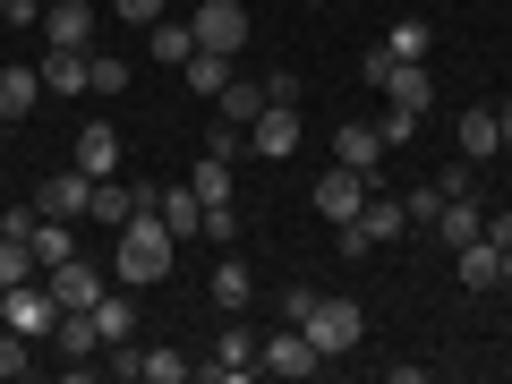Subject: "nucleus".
I'll use <instances>...</instances> for the list:
<instances>
[{
	"label": "nucleus",
	"instance_id": "7ed1b4c3",
	"mask_svg": "<svg viewBox=\"0 0 512 384\" xmlns=\"http://www.w3.org/2000/svg\"><path fill=\"white\" fill-rule=\"evenodd\" d=\"M0 325H9V333H26V342H52V325H60L52 282H18V291H0Z\"/></svg>",
	"mask_w": 512,
	"mask_h": 384
},
{
	"label": "nucleus",
	"instance_id": "f257e3e1",
	"mask_svg": "<svg viewBox=\"0 0 512 384\" xmlns=\"http://www.w3.org/2000/svg\"><path fill=\"white\" fill-rule=\"evenodd\" d=\"M111 239H120V256H111V265H120V282H128V291L163 282V274H171V248H180V231H171L163 214H128Z\"/></svg>",
	"mask_w": 512,
	"mask_h": 384
},
{
	"label": "nucleus",
	"instance_id": "a18cd8bd",
	"mask_svg": "<svg viewBox=\"0 0 512 384\" xmlns=\"http://www.w3.org/2000/svg\"><path fill=\"white\" fill-rule=\"evenodd\" d=\"M0 26H9V9H0Z\"/></svg>",
	"mask_w": 512,
	"mask_h": 384
},
{
	"label": "nucleus",
	"instance_id": "bb28decb",
	"mask_svg": "<svg viewBox=\"0 0 512 384\" xmlns=\"http://www.w3.org/2000/svg\"><path fill=\"white\" fill-rule=\"evenodd\" d=\"M188 188H197L205 205H231V163H222V154H205V163L188 171Z\"/></svg>",
	"mask_w": 512,
	"mask_h": 384
},
{
	"label": "nucleus",
	"instance_id": "423d86ee",
	"mask_svg": "<svg viewBox=\"0 0 512 384\" xmlns=\"http://www.w3.org/2000/svg\"><path fill=\"white\" fill-rule=\"evenodd\" d=\"M188 26H197V52H239V43H248V9H239V0H205Z\"/></svg>",
	"mask_w": 512,
	"mask_h": 384
},
{
	"label": "nucleus",
	"instance_id": "6ab92c4d",
	"mask_svg": "<svg viewBox=\"0 0 512 384\" xmlns=\"http://www.w3.org/2000/svg\"><path fill=\"white\" fill-rule=\"evenodd\" d=\"M43 94V69H0V120H26Z\"/></svg>",
	"mask_w": 512,
	"mask_h": 384
},
{
	"label": "nucleus",
	"instance_id": "f8f14e48",
	"mask_svg": "<svg viewBox=\"0 0 512 384\" xmlns=\"http://www.w3.org/2000/svg\"><path fill=\"white\" fill-rule=\"evenodd\" d=\"M436 231H444V248H470V239L487 231V205H478L470 188H453V197H444V214H436Z\"/></svg>",
	"mask_w": 512,
	"mask_h": 384
},
{
	"label": "nucleus",
	"instance_id": "2eb2a0df",
	"mask_svg": "<svg viewBox=\"0 0 512 384\" xmlns=\"http://www.w3.org/2000/svg\"><path fill=\"white\" fill-rule=\"evenodd\" d=\"M146 52L163 60V69H188V52H197V26H188V18H154V26H146Z\"/></svg>",
	"mask_w": 512,
	"mask_h": 384
},
{
	"label": "nucleus",
	"instance_id": "412c9836",
	"mask_svg": "<svg viewBox=\"0 0 512 384\" xmlns=\"http://www.w3.org/2000/svg\"><path fill=\"white\" fill-rule=\"evenodd\" d=\"M248 299H256L248 265H239V256H222V265H214V308H222V316H239V308H248Z\"/></svg>",
	"mask_w": 512,
	"mask_h": 384
},
{
	"label": "nucleus",
	"instance_id": "dca6fc26",
	"mask_svg": "<svg viewBox=\"0 0 512 384\" xmlns=\"http://www.w3.org/2000/svg\"><path fill=\"white\" fill-rule=\"evenodd\" d=\"M94 333H103V350H120L128 333H137V299H128V291H103V299H94Z\"/></svg>",
	"mask_w": 512,
	"mask_h": 384
},
{
	"label": "nucleus",
	"instance_id": "f704fd0d",
	"mask_svg": "<svg viewBox=\"0 0 512 384\" xmlns=\"http://www.w3.org/2000/svg\"><path fill=\"white\" fill-rule=\"evenodd\" d=\"M86 69H94V94H120L128 86V60H111V52H86Z\"/></svg>",
	"mask_w": 512,
	"mask_h": 384
},
{
	"label": "nucleus",
	"instance_id": "f3484780",
	"mask_svg": "<svg viewBox=\"0 0 512 384\" xmlns=\"http://www.w3.org/2000/svg\"><path fill=\"white\" fill-rule=\"evenodd\" d=\"M52 342H60V359H94V350H103V333H94V308H60Z\"/></svg>",
	"mask_w": 512,
	"mask_h": 384
},
{
	"label": "nucleus",
	"instance_id": "c03bdc74",
	"mask_svg": "<svg viewBox=\"0 0 512 384\" xmlns=\"http://www.w3.org/2000/svg\"><path fill=\"white\" fill-rule=\"evenodd\" d=\"M504 291H512V248H504Z\"/></svg>",
	"mask_w": 512,
	"mask_h": 384
},
{
	"label": "nucleus",
	"instance_id": "ddd939ff",
	"mask_svg": "<svg viewBox=\"0 0 512 384\" xmlns=\"http://www.w3.org/2000/svg\"><path fill=\"white\" fill-rule=\"evenodd\" d=\"M43 282H52V299H60V308H94V299H103V274H94L86 256H69V265H52Z\"/></svg>",
	"mask_w": 512,
	"mask_h": 384
},
{
	"label": "nucleus",
	"instance_id": "9b49d317",
	"mask_svg": "<svg viewBox=\"0 0 512 384\" xmlns=\"http://www.w3.org/2000/svg\"><path fill=\"white\" fill-rule=\"evenodd\" d=\"M69 163L86 171V180H111V171H120V128H77V146H69Z\"/></svg>",
	"mask_w": 512,
	"mask_h": 384
},
{
	"label": "nucleus",
	"instance_id": "4be33fe9",
	"mask_svg": "<svg viewBox=\"0 0 512 384\" xmlns=\"http://www.w3.org/2000/svg\"><path fill=\"white\" fill-rule=\"evenodd\" d=\"M43 86H52V94H94L86 52H52V60H43Z\"/></svg>",
	"mask_w": 512,
	"mask_h": 384
},
{
	"label": "nucleus",
	"instance_id": "37998d69",
	"mask_svg": "<svg viewBox=\"0 0 512 384\" xmlns=\"http://www.w3.org/2000/svg\"><path fill=\"white\" fill-rule=\"evenodd\" d=\"M495 120H504V154H512V94H504V103H495Z\"/></svg>",
	"mask_w": 512,
	"mask_h": 384
},
{
	"label": "nucleus",
	"instance_id": "a878e982",
	"mask_svg": "<svg viewBox=\"0 0 512 384\" xmlns=\"http://www.w3.org/2000/svg\"><path fill=\"white\" fill-rule=\"evenodd\" d=\"M163 222H171V231L188 239V231H197V222H205V197H197V188H188V180H180V188H163Z\"/></svg>",
	"mask_w": 512,
	"mask_h": 384
},
{
	"label": "nucleus",
	"instance_id": "c85d7f7f",
	"mask_svg": "<svg viewBox=\"0 0 512 384\" xmlns=\"http://www.w3.org/2000/svg\"><path fill=\"white\" fill-rule=\"evenodd\" d=\"M43 265H35V248L26 239H0V291H18V282H35Z\"/></svg>",
	"mask_w": 512,
	"mask_h": 384
},
{
	"label": "nucleus",
	"instance_id": "a19ab883",
	"mask_svg": "<svg viewBox=\"0 0 512 384\" xmlns=\"http://www.w3.org/2000/svg\"><path fill=\"white\" fill-rule=\"evenodd\" d=\"M299 94H308V86H299L291 69H274V77H265V103H299Z\"/></svg>",
	"mask_w": 512,
	"mask_h": 384
},
{
	"label": "nucleus",
	"instance_id": "39448f33",
	"mask_svg": "<svg viewBox=\"0 0 512 384\" xmlns=\"http://www.w3.org/2000/svg\"><path fill=\"white\" fill-rule=\"evenodd\" d=\"M248 154L256 163H282V154H299V103H265L248 120Z\"/></svg>",
	"mask_w": 512,
	"mask_h": 384
},
{
	"label": "nucleus",
	"instance_id": "72a5a7b5",
	"mask_svg": "<svg viewBox=\"0 0 512 384\" xmlns=\"http://www.w3.org/2000/svg\"><path fill=\"white\" fill-rule=\"evenodd\" d=\"M239 222H248L239 205H205V222H197V231L214 239V248H231V239H239Z\"/></svg>",
	"mask_w": 512,
	"mask_h": 384
},
{
	"label": "nucleus",
	"instance_id": "393cba45",
	"mask_svg": "<svg viewBox=\"0 0 512 384\" xmlns=\"http://www.w3.org/2000/svg\"><path fill=\"white\" fill-rule=\"evenodd\" d=\"M214 111H222V120H239V128H248L256 111H265V86H248V77H231V86L214 94Z\"/></svg>",
	"mask_w": 512,
	"mask_h": 384
},
{
	"label": "nucleus",
	"instance_id": "4468645a",
	"mask_svg": "<svg viewBox=\"0 0 512 384\" xmlns=\"http://www.w3.org/2000/svg\"><path fill=\"white\" fill-rule=\"evenodd\" d=\"M461 256V282H470V291H504V248H495L487 231L470 239V248H453Z\"/></svg>",
	"mask_w": 512,
	"mask_h": 384
},
{
	"label": "nucleus",
	"instance_id": "c9c22d12",
	"mask_svg": "<svg viewBox=\"0 0 512 384\" xmlns=\"http://www.w3.org/2000/svg\"><path fill=\"white\" fill-rule=\"evenodd\" d=\"M239 146H248V128H239V120H214V128H205V154H222V163H231Z\"/></svg>",
	"mask_w": 512,
	"mask_h": 384
},
{
	"label": "nucleus",
	"instance_id": "cd10ccee",
	"mask_svg": "<svg viewBox=\"0 0 512 384\" xmlns=\"http://www.w3.org/2000/svg\"><path fill=\"white\" fill-rule=\"evenodd\" d=\"M188 86H197V94H222V86H231V52H188Z\"/></svg>",
	"mask_w": 512,
	"mask_h": 384
},
{
	"label": "nucleus",
	"instance_id": "b1692460",
	"mask_svg": "<svg viewBox=\"0 0 512 384\" xmlns=\"http://www.w3.org/2000/svg\"><path fill=\"white\" fill-rule=\"evenodd\" d=\"M248 367H256V342H248V333H222V342H214V359H205V376H248Z\"/></svg>",
	"mask_w": 512,
	"mask_h": 384
},
{
	"label": "nucleus",
	"instance_id": "2f4dec72",
	"mask_svg": "<svg viewBox=\"0 0 512 384\" xmlns=\"http://www.w3.org/2000/svg\"><path fill=\"white\" fill-rule=\"evenodd\" d=\"M419 120H427V111H410V103H384V146H410V137H419Z\"/></svg>",
	"mask_w": 512,
	"mask_h": 384
},
{
	"label": "nucleus",
	"instance_id": "a211bd4d",
	"mask_svg": "<svg viewBox=\"0 0 512 384\" xmlns=\"http://www.w3.org/2000/svg\"><path fill=\"white\" fill-rule=\"evenodd\" d=\"M487 154H504V120L495 111H461V163H487Z\"/></svg>",
	"mask_w": 512,
	"mask_h": 384
},
{
	"label": "nucleus",
	"instance_id": "5701e85b",
	"mask_svg": "<svg viewBox=\"0 0 512 384\" xmlns=\"http://www.w3.org/2000/svg\"><path fill=\"white\" fill-rule=\"evenodd\" d=\"M128 214H137V188H120V180H94V205H86V222H111V231H120Z\"/></svg>",
	"mask_w": 512,
	"mask_h": 384
},
{
	"label": "nucleus",
	"instance_id": "f03ea898",
	"mask_svg": "<svg viewBox=\"0 0 512 384\" xmlns=\"http://www.w3.org/2000/svg\"><path fill=\"white\" fill-rule=\"evenodd\" d=\"M299 333H308L325 359H342V350H359V342H367V308H359V299H316Z\"/></svg>",
	"mask_w": 512,
	"mask_h": 384
},
{
	"label": "nucleus",
	"instance_id": "c756f323",
	"mask_svg": "<svg viewBox=\"0 0 512 384\" xmlns=\"http://www.w3.org/2000/svg\"><path fill=\"white\" fill-rule=\"evenodd\" d=\"M137 376L146 384H188V359L180 350H137Z\"/></svg>",
	"mask_w": 512,
	"mask_h": 384
},
{
	"label": "nucleus",
	"instance_id": "473e14b6",
	"mask_svg": "<svg viewBox=\"0 0 512 384\" xmlns=\"http://www.w3.org/2000/svg\"><path fill=\"white\" fill-rule=\"evenodd\" d=\"M26 367H35V342L0 325V384H9V376H26Z\"/></svg>",
	"mask_w": 512,
	"mask_h": 384
},
{
	"label": "nucleus",
	"instance_id": "58836bf2",
	"mask_svg": "<svg viewBox=\"0 0 512 384\" xmlns=\"http://www.w3.org/2000/svg\"><path fill=\"white\" fill-rule=\"evenodd\" d=\"M35 222H43V205H9L0 214V239H35Z\"/></svg>",
	"mask_w": 512,
	"mask_h": 384
},
{
	"label": "nucleus",
	"instance_id": "79ce46f5",
	"mask_svg": "<svg viewBox=\"0 0 512 384\" xmlns=\"http://www.w3.org/2000/svg\"><path fill=\"white\" fill-rule=\"evenodd\" d=\"M9 9V26H43V0H0Z\"/></svg>",
	"mask_w": 512,
	"mask_h": 384
},
{
	"label": "nucleus",
	"instance_id": "49530a36",
	"mask_svg": "<svg viewBox=\"0 0 512 384\" xmlns=\"http://www.w3.org/2000/svg\"><path fill=\"white\" fill-rule=\"evenodd\" d=\"M308 9H316V0H308Z\"/></svg>",
	"mask_w": 512,
	"mask_h": 384
},
{
	"label": "nucleus",
	"instance_id": "0eeeda50",
	"mask_svg": "<svg viewBox=\"0 0 512 384\" xmlns=\"http://www.w3.org/2000/svg\"><path fill=\"white\" fill-rule=\"evenodd\" d=\"M367 188H376V180H367V171L333 163L325 180H316V214H325V222H350V214H359V205H367Z\"/></svg>",
	"mask_w": 512,
	"mask_h": 384
},
{
	"label": "nucleus",
	"instance_id": "7c9ffc66",
	"mask_svg": "<svg viewBox=\"0 0 512 384\" xmlns=\"http://www.w3.org/2000/svg\"><path fill=\"white\" fill-rule=\"evenodd\" d=\"M427 43H436L427 18H393V43H384V52H393V60H427Z\"/></svg>",
	"mask_w": 512,
	"mask_h": 384
},
{
	"label": "nucleus",
	"instance_id": "aec40b11",
	"mask_svg": "<svg viewBox=\"0 0 512 384\" xmlns=\"http://www.w3.org/2000/svg\"><path fill=\"white\" fill-rule=\"evenodd\" d=\"M26 248H35V265H43V274H52V265H69V256H77V231H69V222H52V214H43Z\"/></svg>",
	"mask_w": 512,
	"mask_h": 384
},
{
	"label": "nucleus",
	"instance_id": "4c0bfd02",
	"mask_svg": "<svg viewBox=\"0 0 512 384\" xmlns=\"http://www.w3.org/2000/svg\"><path fill=\"white\" fill-rule=\"evenodd\" d=\"M316 299H325V291H308V282H291V291H282V325H308V308H316Z\"/></svg>",
	"mask_w": 512,
	"mask_h": 384
},
{
	"label": "nucleus",
	"instance_id": "20e7f679",
	"mask_svg": "<svg viewBox=\"0 0 512 384\" xmlns=\"http://www.w3.org/2000/svg\"><path fill=\"white\" fill-rule=\"evenodd\" d=\"M256 367H265V376H282V384H308L316 367H325V350H316V342H308V333H299V325H282L274 342L256 350Z\"/></svg>",
	"mask_w": 512,
	"mask_h": 384
},
{
	"label": "nucleus",
	"instance_id": "e433bc0d",
	"mask_svg": "<svg viewBox=\"0 0 512 384\" xmlns=\"http://www.w3.org/2000/svg\"><path fill=\"white\" fill-rule=\"evenodd\" d=\"M402 214H410V222H436V214H444V180H436V188H410Z\"/></svg>",
	"mask_w": 512,
	"mask_h": 384
},
{
	"label": "nucleus",
	"instance_id": "ea45409f",
	"mask_svg": "<svg viewBox=\"0 0 512 384\" xmlns=\"http://www.w3.org/2000/svg\"><path fill=\"white\" fill-rule=\"evenodd\" d=\"M111 18H120V26H154V18H163V0H111Z\"/></svg>",
	"mask_w": 512,
	"mask_h": 384
},
{
	"label": "nucleus",
	"instance_id": "9d476101",
	"mask_svg": "<svg viewBox=\"0 0 512 384\" xmlns=\"http://www.w3.org/2000/svg\"><path fill=\"white\" fill-rule=\"evenodd\" d=\"M43 35H52V52H94V0H60V9H43Z\"/></svg>",
	"mask_w": 512,
	"mask_h": 384
},
{
	"label": "nucleus",
	"instance_id": "1a4fd4ad",
	"mask_svg": "<svg viewBox=\"0 0 512 384\" xmlns=\"http://www.w3.org/2000/svg\"><path fill=\"white\" fill-rule=\"evenodd\" d=\"M384 154H393V146H384L376 120H342V128H333V163H350V171H367V180H376Z\"/></svg>",
	"mask_w": 512,
	"mask_h": 384
},
{
	"label": "nucleus",
	"instance_id": "6e6552de",
	"mask_svg": "<svg viewBox=\"0 0 512 384\" xmlns=\"http://www.w3.org/2000/svg\"><path fill=\"white\" fill-rule=\"evenodd\" d=\"M35 205H43V214H52V222H86V205H94V180H86V171H52V180H43L35 188Z\"/></svg>",
	"mask_w": 512,
	"mask_h": 384
}]
</instances>
